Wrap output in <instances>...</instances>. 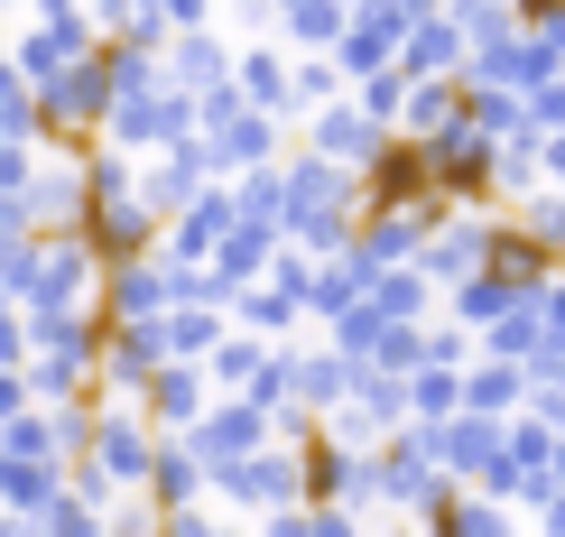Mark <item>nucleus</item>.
<instances>
[{"label": "nucleus", "mask_w": 565, "mask_h": 537, "mask_svg": "<svg viewBox=\"0 0 565 537\" xmlns=\"http://www.w3.org/2000/svg\"><path fill=\"white\" fill-rule=\"evenodd\" d=\"M149 427H139V417H103V473L111 482H139V473H149Z\"/></svg>", "instance_id": "nucleus-1"}, {"label": "nucleus", "mask_w": 565, "mask_h": 537, "mask_svg": "<svg viewBox=\"0 0 565 537\" xmlns=\"http://www.w3.org/2000/svg\"><path fill=\"white\" fill-rule=\"evenodd\" d=\"M316 149H324V168H362V158H371V111H324Z\"/></svg>", "instance_id": "nucleus-2"}, {"label": "nucleus", "mask_w": 565, "mask_h": 537, "mask_svg": "<svg viewBox=\"0 0 565 537\" xmlns=\"http://www.w3.org/2000/svg\"><path fill=\"white\" fill-rule=\"evenodd\" d=\"M232 93H242L250 111H278V103H288V65H278L269 46H250V56H242V84H232Z\"/></svg>", "instance_id": "nucleus-3"}, {"label": "nucleus", "mask_w": 565, "mask_h": 537, "mask_svg": "<svg viewBox=\"0 0 565 537\" xmlns=\"http://www.w3.org/2000/svg\"><path fill=\"white\" fill-rule=\"evenodd\" d=\"M177 84H195V93H204V84H223V46L204 37V29H185V37H177Z\"/></svg>", "instance_id": "nucleus-4"}, {"label": "nucleus", "mask_w": 565, "mask_h": 537, "mask_svg": "<svg viewBox=\"0 0 565 537\" xmlns=\"http://www.w3.org/2000/svg\"><path fill=\"white\" fill-rule=\"evenodd\" d=\"M204 408V380H185V370H158V417H195Z\"/></svg>", "instance_id": "nucleus-5"}, {"label": "nucleus", "mask_w": 565, "mask_h": 537, "mask_svg": "<svg viewBox=\"0 0 565 537\" xmlns=\"http://www.w3.org/2000/svg\"><path fill=\"white\" fill-rule=\"evenodd\" d=\"M463 399H473V408H510V399H520V380H510V370H491V380H473Z\"/></svg>", "instance_id": "nucleus-6"}, {"label": "nucleus", "mask_w": 565, "mask_h": 537, "mask_svg": "<svg viewBox=\"0 0 565 537\" xmlns=\"http://www.w3.org/2000/svg\"><path fill=\"white\" fill-rule=\"evenodd\" d=\"M158 10H168L177 29H204V0H158Z\"/></svg>", "instance_id": "nucleus-7"}]
</instances>
